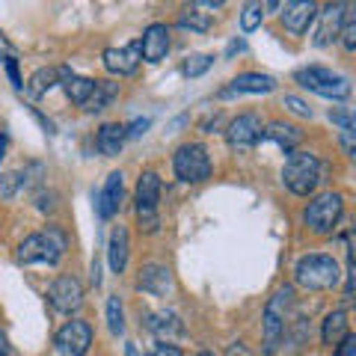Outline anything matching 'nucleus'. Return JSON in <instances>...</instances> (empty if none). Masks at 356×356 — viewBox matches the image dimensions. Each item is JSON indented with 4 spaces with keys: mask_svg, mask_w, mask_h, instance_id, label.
I'll return each instance as SVG.
<instances>
[{
    "mask_svg": "<svg viewBox=\"0 0 356 356\" xmlns=\"http://www.w3.org/2000/svg\"><path fill=\"white\" fill-rule=\"evenodd\" d=\"M65 247H69V238L60 226H44L36 235H30L18 243V261L21 264H60Z\"/></svg>",
    "mask_w": 356,
    "mask_h": 356,
    "instance_id": "nucleus-1",
    "label": "nucleus"
},
{
    "mask_svg": "<svg viewBox=\"0 0 356 356\" xmlns=\"http://www.w3.org/2000/svg\"><path fill=\"white\" fill-rule=\"evenodd\" d=\"M341 280L339 261L324 252H309L294 264V282L306 291H330Z\"/></svg>",
    "mask_w": 356,
    "mask_h": 356,
    "instance_id": "nucleus-2",
    "label": "nucleus"
},
{
    "mask_svg": "<svg viewBox=\"0 0 356 356\" xmlns=\"http://www.w3.org/2000/svg\"><path fill=\"white\" fill-rule=\"evenodd\" d=\"M161 178L158 172L146 170L137 178V187H134V214H137V226L140 232L146 235H154L161 226V217H158V202H161Z\"/></svg>",
    "mask_w": 356,
    "mask_h": 356,
    "instance_id": "nucleus-3",
    "label": "nucleus"
},
{
    "mask_svg": "<svg viewBox=\"0 0 356 356\" xmlns=\"http://www.w3.org/2000/svg\"><path fill=\"white\" fill-rule=\"evenodd\" d=\"M282 181L294 196H312L321 184V161L312 152H291L282 166Z\"/></svg>",
    "mask_w": 356,
    "mask_h": 356,
    "instance_id": "nucleus-4",
    "label": "nucleus"
},
{
    "mask_svg": "<svg viewBox=\"0 0 356 356\" xmlns=\"http://www.w3.org/2000/svg\"><path fill=\"white\" fill-rule=\"evenodd\" d=\"M294 81L303 86V89H309V92L332 98V102H344V98L350 95L348 77L336 74L332 69H324V65H306V69H297L294 72Z\"/></svg>",
    "mask_w": 356,
    "mask_h": 356,
    "instance_id": "nucleus-5",
    "label": "nucleus"
},
{
    "mask_svg": "<svg viewBox=\"0 0 356 356\" xmlns=\"http://www.w3.org/2000/svg\"><path fill=\"white\" fill-rule=\"evenodd\" d=\"M341 214H344V199H341V193L327 191V193L315 196L306 205L303 222L309 226V232H315V235H332L336 226H339V220H341Z\"/></svg>",
    "mask_w": 356,
    "mask_h": 356,
    "instance_id": "nucleus-6",
    "label": "nucleus"
},
{
    "mask_svg": "<svg viewBox=\"0 0 356 356\" xmlns=\"http://www.w3.org/2000/svg\"><path fill=\"white\" fill-rule=\"evenodd\" d=\"M172 170L175 178L184 184H199L211 175V158H208V149L202 143H184L178 146L172 154Z\"/></svg>",
    "mask_w": 356,
    "mask_h": 356,
    "instance_id": "nucleus-7",
    "label": "nucleus"
},
{
    "mask_svg": "<svg viewBox=\"0 0 356 356\" xmlns=\"http://www.w3.org/2000/svg\"><path fill=\"white\" fill-rule=\"evenodd\" d=\"M294 300V288L282 285L264 306V353H276L285 336V309Z\"/></svg>",
    "mask_w": 356,
    "mask_h": 356,
    "instance_id": "nucleus-8",
    "label": "nucleus"
},
{
    "mask_svg": "<svg viewBox=\"0 0 356 356\" xmlns=\"http://www.w3.org/2000/svg\"><path fill=\"white\" fill-rule=\"evenodd\" d=\"M54 344H57L60 356H86L89 344H92V327H89V321L81 318L65 321L60 332L54 336Z\"/></svg>",
    "mask_w": 356,
    "mask_h": 356,
    "instance_id": "nucleus-9",
    "label": "nucleus"
},
{
    "mask_svg": "<svg viewBox=\"0 0 356 356\" xmlns=\"http://www.w3.org/2000/svg\"><path fill=\"white\" fill-rule=\"evenodd\" d=\"M48 303L60 312V315H74L83 306V285L74 276L63 273L48 285Z\"/></svg>",
    "mask_w": 356,
    "mask_h": 356,
    "instance_id": "nucleus-10",
    "label": "nucleus"
},
{
    "mask_svg": "<svg viewBox=\"0 0 356 356\" xmlns=\"http://www.w3.org/2000/svg\"><path fill=\"white\" fill-rule=\"evenodd\" d=\"M226 140L232 152H250L255 149V143L261 140V119L255 113H241L229 122Z\"/></svg>",
    "mask_w": 356,
    "mask_h": 356,
    "instance_id": "nucleus-11",
    "label": "nucleus"
},
{
    "mask_svg": "<svg viewBox=\"0 0 356 356\" xmlns=\"http://www.w3.org/2000/svg\"><path fill=\"white\" fill-rule=\"evenodd\" d=\"M137 288L146 291L152 297H172L175 291V276L166 264H158V261H149L140 267V276H137Z\"/></svg>",
    "mask_w": 356,
    "mask_h": 356,
    "instance_id": "nucleus-12",
    "label": "nucleus"
},
{
    "mask_svg": "<svg viewBox=\"0 0 356 356\" xmlns=\"http://www.w3.org/2000/svg\"><path fill=\"white\" fill-rule=\"evenodd\" d=\"M344 9H348V3H327L324 9H318V30H315V39H312L315 48H330L332 42H339Z\"/></svg>",
    "mask_w": 356,
    "mask_h": 356,
    "instance_id": "nucleus-13",
    "label": "nucleus"
},
{
    "mask_svg": "<svg viewBox=\"0 0 356 356\" xmlns=\"http://www.w3.org/2000/svg\"><path fill=\"white\" fill-rule=\"evenodd\" d=\"M102 63H104V69L110 74H116V77H128L140 69V63H143V54H140V42H131L125 44V48H107L102 54Z\"/></svg>",
    "mask_w": 356,
    "mask_h": 356,
    "instance_id": "nucleus-14",
    "label": "nucleus"
},
{
    "mask_svg": "<svg viewBox=\"0 0 356 356\" xmlns=\"http://www.w3.org/2000/svg\"><path fill=\"white\" fill-rule=\"evenodd\" d=\"M140 54L146 63H161L166 54H170V27L161 24V21H154L143 30V39H140Z\"/></svg>",
    "mask_w": 356,
    "mask_h": 356,
    "instance_id": "nucleus-15",
    "label": "nucleus"
},
{
    "mask_svg": "<svg viewBox=\"0 0 356 356\" xmlns=\"http://www.w3.org/2000/svg\"><path fill=\"white\" fill-rule=\"evenodd\" d=\"M318 18V3L315 0H294V3L282 6V24L291 36H303L309 24Z\"/></svg>",
    "mask_w": 356,
    "mask_h": 356,
    "instance_id": "nucleus-16",
    "label": "nucleus"
},
{
    "mask_svg": "<svg viewBox=\"0 0 356 356\" xmlns=\"http://www.w3.org/2000/svg\"><path fill=\"white\" fill-rule=\"evenodd\" d=\"M143 327L149 332L158 336V341H170V339H178L184 336V324L181 318L175 315L170 309H161V312H143Z\"/></svg>",
    "mask_w": 356,
    "mask_h": 356,
    "instance_id": "nucleus-17",
    "label": "nucleus"
},
{
    "mask_svg": "<svg viewBox=\"0 0 356 356\" xmlns=\"http://www.w3.org/2000/svg\"><path fill=\"white\" fill-rule=\"evenodd\" d=\"M122 178H125L122 172H110L104 187H102V193H98V199H95V208H98V217L102 220H110V217L119 214L122 193H125V181H122Z\"/></svg>",
    "mask_w": 356,
    "mask_h": 356,
    "instance_id": "nucleus-18",
    "label": "nucleus"
},
{
    "mask_svg": "<svg viewBox=\"0 0 356 356\" xmlns=\"http://www.w3.org/2000/svg\"><path fill=\"white\" fill-rule=\"evenodd\" d=\"M276 89V77L270 74H261V72H243L238 74L235 81L229 83V89H222V98H229V95H243V92H250V95H261V92H273Z\"/></svg>",
    "mask_w": 356,
    "mask_h": 356,
    "instance_id": "nucleus-19",
    "label": "nucleus"
},
{
    "mask_svg": "<svg viewBox=\"0 0 356 356\" xmlns=\"http://www.w3.org/2000/svg\"><path fill=\"white\" fill-rule=\"evenodd\" d=\"M261 140H270L282 152L291 154L300 143H303V131L294 128V125H288V122H270L267 128H261Z\"/></svg>",
    "mask_w": 356,
    "mask_h": 356,
    "instance_id": "nucleus-20",
    "label": "nucleus"
},
{
    "mask_svg": "<svg viewBox=\"0 0 356 356\" xmlns=\"http://www.w3.org/2000/svg\"><path fill=\"white\" fill-rule=\"evenodd\" d=\"M125 140H128L125 125H119V122H104L95 134V146L104 158H116V154L122 152V146H125Z\"/></svg>",
    "mask_w": 356,
    "mask_h": 356,
    "instance_id": "nucleus-21",
    "label": "nucleus"
},
{
    "mask_svg": "<svg viewBox=\"0 0 356 356\" xmlns=\"http://www.w3.org/2000/svg\"><path fill=\"white\" fill-rule=\"evenodd\" d=\"M107 261H110V270L113 273L125 270V264H128V229L125 226H113V232H110Z\"/></svg>",
    "mask_w": 356,
    "mask_h": 356,
    "instance_id": "nucleus-22",
    "label": "nucleus"
},
{
    "mask_svg": "<svg viewBox=\"0 0 356 356\" xmlns=\"http://www.w3.org/2000/svg\"><path fill=\"white\" fill-rule=\"evenodd\" d=\"M72 72L69 69H39V72H33V77H30V83H27V92L33 95V98H39V95H44V92H51L57 83H63L65 77H69Z\"/></svg>",
    "mask_w": 356,
    "mask_h": 356,
    "instance_id": "nucleus-23",
    "label": "nucleus"
},
{
    "mask_svg": "<svg viewBox=\"0 0 356 356\" xmlns=\"http://www.w3.org/2000/svg\"><path fill=\"white\" fill-rule=\"evenodd\" d=\"M116 95H119V83H113V81H95L92 92H89L86 104L81 110H83V113H102V110L110 107V102H113Z\"/></svg>",
    "mask_w": 356,
    "mask_h": 356,
    "instance_id": "nucleus-24",
    "label": "nucleus"
},
{
    "mask_svg": "<svg viewBox=\"0 0 356 356\" xmlns=\"http://www.w3.org/2000/svg\"><path fill=\"white\" fill-rule=\"evenodd\" d=\"M344 336H350V332H348V312H344V309H332L330 315L324 318L321 339H324V344H339Z\"/></svg>",
    "mask_w": 356,
    "mask_h": 356,
    "instance_id": "nucleus-25",
    "label": "nucleus"
},
{
    "mask_svg": "<svg viewBox=\"0 0 356 356\" xmlns=\"http://www.w3.org/2000/svg\"><path fill=\"white\" fill-rule=\"evenodd\" d=\"M92 86H95L92 77H81V74H69V77L63 81L65 95H69V102L77 104V107H83V104H86L89 92H92Z\"/></svg>",
    "mask_w": 356,
    "mask_h": 356,
    "instance_id": "nucleus-26",
    "label": "nucleus"
},
{
    "mask_svg": "<svg viewBox=\"0 0 356 356\" xmlns=\"http://www.w3.org/2000/svg\"><path fill=\"white\" fill-rule=\"evenodd\" d=\"M175 24L181 27V30H193V33H208V30H211V15H208V13H196L193 6H187V9H181V13H178Z\"/></svg>",
    "mask_w": 356,
    "mask_h": 356,
    "instance_id": "nucleus-27",
    "label": "nucleus"
},
{
    "mask_svg": "<svg viewBox=\"0 0 356 356\" xmlns=\"http://www.w3.org/2000/svg\"><path fill=\"white\" fill-rule=\"evenodd\" d=\"M339 39H341V48L353 54L356 51V15H353V6L344 9V21H341V33H339Z\"/></svg>",
    "mask_w": 356,
    "mask_h": 356,
    "instance_id": "nucleus-28",
    "label": "nucleus"
},
{
    "mask_svg": "<svg viewBox=\"0 0 356 356\" xmlns=\"http://www.w3.org/2000/svg\"><path fill=\"white\" fill-rule=\"evenodd\" d=\"M107 327L113 336H122L125 332V315H122V300L113 294L107 300Z\"/></svg>",
    "mask_w": 356,
    "mask_h": 356,
    "instance_id": "nucleus-29",
    "label": "nucleus"
},
{
    "mask_svg": "<svg viewBox=\"0 0 356 356\" xmlns=\"http://www.w3.org/2000/svg\"><path fill=\"white\" fill-rule=\"evenodd\" d=\"M261 18H264V6L261 3H247L241 13V30L243 33H252L261 27Z\"/></svg>",
    "mask_w": 356,
    "mask_h": 356,
    "instance_id": "nucleus-30",
    "label": "nucleus"
},
{
    "mask_svg": "<svg viewBox=\"0 0 356 356\" xmlns=\"http://www.w3.org/2000/svg\"><path fill=\"white\" fill-rule=\"evenodd\" d=\"M24 184H27V172L24 170H21V172H9V175H0V196L13 199Z\"/></svg>",
    "mask_w": 356,
    "mask_h": 356,
    "instance_id": "nucleus-31",
    "label": "nucleus"
},
{
    "mask_svg": "<svg viewBox=\"0 0 356 356\" xmlns=\"http://www.w3.org/2000/svg\"><path fill=\"white\" fill-rule=\"evenodd\" d=\"M211 65H214V57H211V54H193V57H187V63H184V74L199 77V74H205Z\"/></svg>",
    "mask_w": 356,
    "mask_h": 356,
    "instance_id": "nucleus-32",
    "label": "nucleus"
},
{
    "mask_svg": "<svg viewBox=\"0 0 356 356\" xmlns=\"http://www.w3.org/2000/svg\"><path fill=\"white\" fill-rule=\"evenodd\" d=\"M330 122H336L341 131H353V116H350V110H344V107H332Z\"/></svg>",
    "mask_w": 356,
    "mask_h": 356,
    "instance_id": "nucleus-33",
    "label": "nucleus"
},
{
    "mask_svg": "<svg viewBox=\"0 0 356 356\" xmlns=\"http://www.w3.org/2000/svg\"><path fill=\"white\" fill-rule=\"evenodd\" d=\"M285 107L291 110V113H297V116L312 119V107L303 102V98H297V95H285Z\"/></svg>",
    "mask_w": 356,
    "mask_h": 356,
    "instance_id": "nucleus-34",
    "label": "nucleus"
},
{
    "mask_svg": "<svg viewBox=\"0 0 356 356\" xmlns=\"http://www.w3.org/2000/svg\"><path fill=\"white\" fill-rule=\"evenodd\" d=\"M6 60H18V48L9 42L6 33L0 30V63H6Z\"/></svg>",
    "mask_w": 356,
    "mask_h": 356,
    "instance_id": "nucleus-35",
    "label": "nucleus"
},
{
    "mask_svg": "<svg viewBox=\"0 0 356 356\" xmlns=\"http://www.w3.org/2000/svg\"><path fill=\"white\" fill-rule=\"evenodd\" d=\"M146 356H184V353H181V348H175L170 341H158Z\"/></svg>",
    "mask_w": 356,
    "mask_h": 356,
    "instance_id": "nucleus-36",
    "label": "nucleus"
},
{
    "mask_svg": "<svg viewBox=\"0 0 356 356\" xmlns=\"http://www.w3.org/2000/svg\"><path fill=\"white\" fill-rule=\"evenodd\" d=\"M152 125L149 119H134L131 125H125V137H143L146 134V128Z\"/></svg>",
    "mask_w": 356,
    "mask_h": 356,
    "instance_id": "nucleus-37",
    "label": "nucleus"
},
{
    "mask_svg": "<svg viewBox=\"0 0 356 356\" xmlns=\"http://www.w3.org/2000/svg\"><path fill=\"white\" fill-rule=\"evenodd\" d=\"M3 65H6V74H9V81H13V86L21 92V89H24V81H21V74H18V60H6Z\"/></svg>",
    "mask_w": 356,
    "mask_h": 356,
    "instance_id": "nucleus-38",
    "label": "nucleus"
},
{
    "mask_svg": "<svg viewBox=\"0 0 356 356\" xmlns=\"http://www.w3.org/2000/svg\"><path fill=\"white\" fill-rule=\"evenodd\" d=\"M336 356H356V339L353 336H344L336 344Z\"/></svg>",
    "mask_w": 356,
    "mask_h": 356,
    "instance_id": "nucleus-39",
    "label": "nucleus"
},
{
    "mask_svg": "<svg viewBox=\"0 0 356 356\" xmlns=\"http://www.w3.org/2000/svg\"><path fill=\"white\" fill-rule=\"evenodd\" d=\"M36 208L42 211V214H44V211H54V193H36Z\"/></svg>",
    "mask_w": 356,
    "mask_h": 356,
    "instance_id": "nucleus-40",
    "label": "nucleus"
},
{
    "mask_svg": "<svg viewBox=\"0 0 356 356\" xmlns=\"http://www.w3.org/2000/svg\"><path fill=\"white\" fill-rule=\"evenodd\" d=\"M341 149L348 158H353V131H341Z\"/></svg>",
    "mask_w": 356,
    "mask_h": 356,
    "instance_id": "nucleus-41",
    "label": "nucleus"
},
{
    "mask_svg": "<svg viewBox=\"0 0 356 356\" xmlns=\"http://www.w3.org/2000/svg\"><path fill=\"white\" fill-rule=\"evenodd\" d=\"M193 9H222V0H199Z\"/></svg>",
    "mask_w": 356,
    "mask_h": 356,
    "instance_id": "nucleus-42",
    "label": "nucleus"
},
{
    "mask_svg": "<svg viewBox=\"0 0 356 356\" xmlns=\"http://www.w3.org/2000/svg\"><path fill=\"white\" fill-rule=\"evenodd\" d=\"M89 282H92L95 288H98V285H102V267H98V259L92 261V276H89Z\"/></svg>",
    "mask_w": 356,
    "mask_h": 356,
    "instance_id": "nucleus-43",
    "label": "nucleus"
},
{
    "mask_svg": "<svg viewBox=\"0 0 356 356\" xmlns=\"http://www.w3.org/2000/svg\"><path fill=\"white\" fill-rule=\"evenodd\" d=\"M235 51H243V42H241V39H235V42L229 44V48H226V57H232Z\"/></svg>",
    "mask_w": 356,
    "mask_h": 356,
    "instance_id": "nucleus-44",
    "label": "nucleus"
},
{
    "mask_svg": "<svg viewBox=\"0 0 356 356\" xmlns=\"http://www.w3.org/2000/svg\"><path fill=\"white\" fill-rule=\"evenodd\" d=\"M125 356H140V353H137V348H134V344H131V341L125 344Z\"/></svg>",
    "mask_w": 356,
    "mask_h": 356,
    "instance_id": "nucleus-45",
    "label": "nucleus"
},
{
    "mask_svg": "<svg viewBox=\"0 0 356 356\" xmlns=\"http://www.w3.org/2000/svg\"><path fill=\"white\" fill-rule=\"evenodd\" d=\"M3 152H6V137L0 134V161H3Z\"/></svg>",
    "mask_w": 356,
    "mask_h": 356,
    "instance_id": "nucleus-46",
    "label": "nucleus"
},
{
    "mask_svg": "<svg viewBox=\"0 0 356 356\" xmlns=\"http://www.w3.org/2000/svg\"><path fill=\"white\" fill-rule=\"evenodd\" d=\"M193 356H217V353H211V350H199V353H193Z\"/></svg>",
    "mask_w": 356,
    "mask_h": 356,
    "instance_id": "nucleus-47",
    "label": "nucleus"
},
{
    "mask_svg": "<svg viewBox=\"0 0 356 356\" xmlns=\"http://www.w3.org/2000/svg\"><path fill=\"white\" fill-rule=\"evenodd\" d=\"M232 356H247V353H232Z\"/></svg>",
    "mask_w": 356,
    "mask_h": 356,
    "instance_id": "nucleus-48",
    "label": "nucleus"
}]
</instances>
